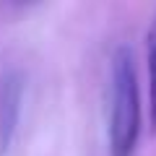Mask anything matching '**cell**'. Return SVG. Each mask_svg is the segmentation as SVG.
I'll list each match as a JSON object with an SVG mask.
<instances>
[{
	"label": "cell",
	"mask_w": 156,
	"mask_h": 156,
	"mask_svg": "<svg viewBox=\"0 0 156 156\" xmlns=\"http://www.w3.org/2000/svg\"><path fill=\"white\" fill-rule=\"evenodd\" d=\"M148 117H151V130H156V18L148 31Z\"/></svg>",
	"instance_id": "obj_3"
},
{
	"label": "cell",
	"mask_w": 156,
	"mask_h": 156,
	"mask_svg": "<svg viewBox=\"0 0 156 156\" xmlns=\"http://www.w3.org/2000/svg\"><path fill=\"white\" fill-rule=\"evenodd\" d=\"M109 101V151L112 156H133L140 135V94L133 52L128 47H117L112 55Z\"/></svg>",
	"instance_id": "obj_1"
},
{
	"label": "cell",
	"mask_w": 156,
	"mask_h": 156,
	"mask_svg": "<svg viewBox=\"0 0 156 156\" xmlns=\"http://www.w3.org/2000/svg\"><path fill=\"white\" fill-rule=\"evenodd\" d=\"M18 109H21V78L18 73H5V78L0 81V154H5L11 146Z\"/></svg>",
	"instance_id": "obj_2"
}]
</instances>
